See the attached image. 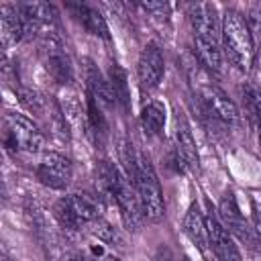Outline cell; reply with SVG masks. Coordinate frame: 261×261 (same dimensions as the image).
I'll use <instances>...</instances> for the list:
<instances>
[{
  "label": "cell",
  "instance_id": "obj_1",
  "mask_svg": "<svg viewBox=\"0 0 261 261\" xmlns=\"http://www.w3.org/2000/svg\"><path fill=\"white\" fill-rule=\"evenodd\" d=\"M124 161H126V169H128V177L133 179L137 194L141 198L143 204V212L145 218L151 222H159L165 216V202H163V190L159 184V177L151 165V161L133 151V145H126L124 151Z\"/></svg>",
  "mask_w": 261,
  "mask_h": 261
},
{
  "label": "cell",
  "instance_id": "obj_2",
  "mask_svg": "<svg viewBox=\"0 0 261 261\" xmlns=\"http://www.w3.org/2000/svg\"><path fill=\"white\" fill-rule=\"evenodd\" d=\"M220 43H222V53L237 69L241 71L251 69L255 61V39L251 35L247 16H243L239 10L228 8L222 14Z\"/></svg>",
  "mask_w": 261,
  "mask_h": 261
},
{
  "label": "cell",
  "instance_id": "obj_3",
  "mask_svg": "<svg viewBox=\"0 0 261 261\" xmlns=\"http://www.w3.org/2000/svg\"><path fill=\"white\" fill-rule=\"evenodd\" d=\"M100 200L90 194H69L55 202L53 214L57 222L65 230H82L84 226L92 224L98 216Z\"/></svg>",
  "mask_w": 261,
  "mask_h": 261
},
{
  "label": "cell",
  "instance_id": "obj_4",
  "mask_svg": "<svg viewBox=\"0 0 261 261\" xmlns=\"http://www.w3.org/2000/svg\"><path fill=\"white\" fill-rule=\"evenodd\" d=\"M6 133H4V141L8 149L14 151H24V153H39L43 143H45V135L43 128L29 118L22 112H6Z\"/></svg>",
  "mask_w": 261,
  "mask_h": 261
},
{
  "label": "cell",
  "instance_id": "obj_5",
  "mask_svg": "<svg viewBox=\"0 0 261 261\" xmlns=\"http://www.w3.org/2000/svg\"><path fill=\"white\" fill-rule=\"evenodd\" d=\"M43 43H41V55H43V63H45V69L49 71V75L61 84L63 88L71 82V61H69V55L57 35V31H51L47 35L41 37Z\"/></svg>",
  "mask_w": 261,
  "mask_h": 261
},
{
  "label": "cell",
  "instance_id": "obj_6",
  "mask_svg": "<svg viewBox=\"0 0 261 261\" xmlns=\"http://www.w3.org/2000/svg\"><path fill=\"white\" fill-rule=\"evenodd\" d=\"M35 173L43 186L53 190H65L73 177V165L67 155L59 151H47L43 153Z\"/></svg>",
  "mask_w": 261,
  "mask_h": 261
},
{
  "label": "cell",
  "instance_id": "obj_7",
  "mask_svg": "<svg viewBox=\"0 0 261 261\" xmlns=\"http://www.w3.org/2000/svg\"><path fill=\"white\" fill-rule=\"evenodd\" d=\"M165 73V59H163V51L155 41H149L139 55L137 61V77L143 90H153L161 84Z\"/></svg>",
  "mask_w": 261,
  "mask_h": 261
},
{
  "label": "cell",
  "instance_id": "obj_8",
  "mask_svg": "<svg viewBox=\"0 0 261 261\" xmlns=\"http://www.w3.org/2000/svg\"><path fill=\"white\" fill-rule=\"evenodd\" d=\"M206 228H208V241L210 249L216 261H243V255L234 243V237L220 224L218 216L208 210L206 214Z\"/></svg>",
  "mask_w": 261,
  "mask_h": 261
},
{
  "label": "cell",
  "instance_id": "obj_9",
  "mask_svg": "<svg viewBox=\"0 0 261 261\" xmlns=\"http://www.w3.org/2000/svg\"><path fill=\"white\" fill-rule=\"evenodd\" d=\"M190 22L194 27L196 37H204L210 41L220 43V33H222V16H218V10L210 2H198L192 4L188 10Z\"/></svg>",
  "mask_w": 261,
  "mask_h": 261
},
{
  "label": "cell",
  "instance_id": "obj_10",
  "mask_svg": "<svg viewBox=\"0 0 261 261\" xmlns=\"http://www.w3.org/2000/svg\"><path fill=\"white\" fill-rule=\"evenodd\" d=\"M216 216H218L220 224L232 237H237L241 241H247V243H253V234H251V230L247 226V220H245V216H243V212H241L232 192H226L220 198V202L216 206Z\"/></svg>",
  "mask_w": 261,
  "mask_h": 261
},
{
  "label": "cell",
  "instance_id": "obj_11",
  "mask_svg": "<svg viewBox=\"0 0 261 261\" xmlns=\"http://www.w3.org/2000/svg\"><path fill=\"white\" fill-rule=\"evenodd\" d=\"M173 141H175V153L179 155L181 163L186 167L198 169L200 167V157H198V147L192 135V128L184 116V112H175V126H173Z\"/></svg>",
  "mask_w": 261,
  "mask_h": 261
},
{
  "label": "cell",
  "instance_id": "obj_12",
  "mask_svg": "<svg viewBox=\"0 0 261 261\" xmlns=\"http://www.w3.org/2000/svg\"><path fill=\"white\" fill-rule=\"evenodd\" d=\"M84 82H86V88H88V94L100 104V106H116V96L112 92V86L108 82V75H104L98 65L90 59L84 61Z\"/></svg>",
  "mask_w": 261,
  "mask_h": 261
},
{
  "label": "cell",
  "instance_id": "obj_13",
  "mask_svg": "<svg viewBox=\"0 0 261 261\" xmlns=\"http://www.w3.org/2000/svg\"><path fill=\"white\" fill-rule=\"evenodd\" d=\"M181 226H184V232H186V237L198 247V251L202 253V255H208V249H210V241H208V228H206V216L200 212V206L194 202L190 208H188V212H186V216H184V222H181Z\"/></svg>",
  "mask_w": 261,
  "mask_h": 261
},
{
  "label": "cell",
  "instance_id": "obj_14",
  "mask_svg": "<svg viewBox=\"0 0 261 261\" xmlns=\"http://www.w3.org/2000/svg\"><path fill=\"white\" fill-rule=\"evenodd\" d=\"M65 8L71 12V16L94 37L100 39H110V31L106 24V18L100 14V10H96L90 4H65Z\"/></svg>",
  "mask_w": 261,
  "mask_h": 261
},
{
  "label": "cell",
  "instance_id": "obj_15",
  "mask_svg": "<svg viewBox=\"0 0 261 261\" xmlns=\"http://www.w3.org/2000/svg\"><path fill=\"white\" fill-rule=\"evenodd\" d=\"M222 49L220 43L204 39V37H196L194 35V57L198 59V63L212 75H220L224 69V59H222Z\"/></svg>",
  "mask_w": 261,
  "mask_h": 261
},
{
  "label": "cell",
  "instance_id": "obj_16",
  "mask_svg": "<svg viewBox=\"0 0 261 261\" xmlns=\"http://www.w3.org/2000/svg\"><path fill=\"white\" fill-rule=\"evenodd\" d=\"M0 33L4 47L16 45L24 37V24L16 4H8V2L0 4Z\"/></svg>",
  "mask_w": 261,
  "mask_h": 261
},
{
  "label": "cell",
  "instance_id": "obj_17",
  "mask_svg": "<svg viewBox=\"0 0 261 261\" xmlns=\"http://www.w3.org/2000/svg\"><path fill=\"white\" fill-rule=\"evenodd\" d=\"M86 133L96 145H102L108 137V122L102 112V106L90 94L86 98Z\"/></svg>",
  "mask_w": 261,
  "mask_h": 261
},
{
  "label": "cell",
  "instance_id": "obj_18",
  "mask_svg": "<svg viewBox=\"0 0 261 261\" xmlns=\"http://www.w3.org/2000/svg\"><path fill=\"white\" fill-rule=\"evenodd\" d=\"M139 122H141V128L147 137H157L163 133V126H165V108L161 102H147L143 108H141V114H139Z\"/></svg>",
  "mask_w": 261,
  "mask_h": 261
},
{
  "label": "cell",
  "instance_id": "obj_19",
  "mask_svg": "<svg viewBox=\"0 0 261 261\" xmlns=\"http://www.w3.org/2000/svg\"><path fill=\"white\" fill-rule=\"evenodd\" d=\"M59 108H61L67 124H82L86 128V106H82V100L77 98L75 90L63 88L61 100H59Z\"/></svg>",
  "mask_w": 261,
  "mask_h": 261
},
{
  "label": "cell",
  "instance_id": "obj_20",
  "mask_svg": "<svg viewBox=\"0 0 261 261\" xmlns=\"http://www.w3.org/2000/svg\"><path fill=\"white\" fill-rule=\"evenodd\" d=\"M108 82L112 86V92L116 96V104H120L124 110H130V92H128V82H126V71L112 61L108 65Z\"/></svg>",
  "mask_w": 261,
  "mask_h": 261
},
{
  "label": "cell",
  "instance_id": "obj_21",
  "mask_svg": "<svg viewBox=\"0 0 261 261\" xmlns=\"http://www.w3.org/2000/svg\"><path fill=\"white\" fill-rule=\"evenodd\" d=\"M90 226H92V234H94L100 243H104V245H108V247H114V249H122V247H124V237H122L120 230H118L114 224H110L108 220L96 218Z\"/></svg>",
  "mask_w": 261,
  "mask_h": 261
},
{
  "label": "cell",
  "instance_id": "obj_22",
  "mask_svg": "<svg viewBox=\"0 0 261 261\" xmlns=\"http://www.w3.org/2000/svg\"><path fill=\"white\" fill-rule=\"evenodd\" d=\"M241 92H243V98H245L247 112H249L251 120L255 122V126L259 130V139H261V88H257L251 82H245Z\"/></svg>",
  "mask_w": 261,
  "mask_h": 261
},
{
  "label": "cell",
  "instance_id": "obj_23",
  "mask_svg": "<svg viewBox=\"0 0 261 261\" xmlns=\"http://www.w3.org/2000/svg\"><path fill=\"white\" fill-rule=\"evenodd\" d=\"M247 22H249V29H251L253 39L261 45V10H253V12L247 16Z\"/></svg>",
  "mask_w": 261,
  "mask_h": 261
},
{
  "label": "cell",
  "instance_id": "obj_24",
  "mask_svg": "<svg viewBox=\"0 0 261 261\" xmlns=\"http://www.w3.org/2000/svg\"><path fill=\"white\" fill-rule=\"evenodd\" d=\"M253 224L255 232L261 237V204H253Z\"/></svg>",
  "mask_w": 261,
  "mask_h": 261
},
{
  "label": "cell",
  "instance_id": "obj_25",
  "mask_svg": "<svg viewBox=\"0 0 261 261\" xmlns=\"http://www.w3.org/2000/svg\"><path fill=\"white\" fill-rule=\"evenodd\" d=\"M63 261H94V259H90V257L84 255V253L71 251V253H65V255H63Z\"/></svg>",
  "mask_w": 261,
  "mask_h": 261
},
{
  "label": "cell",
  "instance_id": "obj_26",
  "mask_svg": "<svg viewBox=\"0 0 261 261\" xmlns=\"http://www.w3.org/2000/svg\"><path fill=\"white\" fill-rule=\"evenodd\" d=\"M104 261H120V259H118V257H114V255H108Z\"/></svg>",
  "mask_w": 261,
  "mask_h": 261
},
{
  "label": "cell",
  "instance_id": "obj_27",
  "mask_svg": "<svg viewBox=\"0 0 261 261\" xmlns=\"http://www.w3.org/2000/svg\"><path fill=\"white\" fill-rule=\"evenodd\" d=\"M204 261H216L214 257H210V255H204Z\"/></svg>",
  "mask_w": 261,
  "mask_h": 261
},
{
  "label": "cell",
  "instance_id": "obj_28",
  "mask_svg": "<svg viewBox=\"0 0 261 261\" xmlns=\"http://www.w3.org/2000/svg\"><path fill=\"white\" fill-rule=\"evenodd\" d=\"M2 261H10V257H6V255H2Z\"/></svg>",
  "mask_w": 261,
  "mask_h": 261
}]
</instances>
